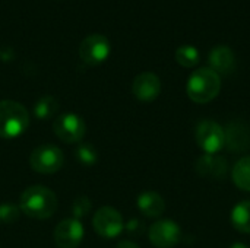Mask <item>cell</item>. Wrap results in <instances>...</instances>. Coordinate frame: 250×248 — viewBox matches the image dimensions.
Segmentation results:
<instances>
[{
	"label": "cell",
	"instance_id": "obj_23",
	"mask_svg": "<svg viewBox=\"0 0 250 248\" xmlns=\"http://www.w3.org/2000/svg\"><path fill=\"white\" fill-rule=\"evenodd\" d=\"M125 229L132 235H139L144 232V224L139 219H130L127 224H125Z\"/></svg>",
	"mask_w": 250,
	"mask_h": 248
},
{
	"label": "cell",
	"instance_id": "obj_12",
	"mask_svg": "<svg viewBox=\"0 0 250 248\" xmlns=\"http://www.w3.org/2000/svg\"><path fill=\"white\" fill-rule=\"evenodd\" d=\"M209 69H212L220 76L231 75L236 69V56L234 51L227 45H218L211 50L208 56Z\"/></svg>",
	"mask_w": 250,
	"mask_h": 248
},
{
	"label": "cell",
	"instance_id": "obj_4",
	"mask_svg": "<svg viewBox=\"0 0 250 248\" xmlns=\"http://www.w3.org/2000/svg\"><path fill=\"white\" fill-rule=\"evenodd\" d=\"M198 146L207 155H217L226 146V130L214 120H202L195 130Z\"/></svg>",
	"mask_w": 250,
	"mask_h": 248
},
{
	"label": "cell",
	"instance_id": "obj_6",
	"mask_svg": "<svg viewBox=\"0 0 250 248\" xmlns=\"http://www.w3.org/2000/svg\"><path fill=\"white\" fill-rule=\"evenodd\" d=\"M111 45L107 37L101 34H92L82 39L79 45V57L88 66H98L110 56Z\"/></svg>",
	"mask_w": 250,
	"mask_h": 248
},
{
	"label": "cell",
	"instance_id": "obj_22",
	"mask_svg": "<svg viewBox=\"0 0 250 248\" xmlns=\"http://www.w3.org/2000/svg\"><path fill=\"white\" fill-rule=\"evenodd\" d=\"M91 208H92V205H91L89 199L86 196H79L72 203V215L75 219H81L89 213Z\"/></svg>",
	"mask_w": 250,
	"mask_h": 248
},
{
	"label": "cell",
	"instance_id": "obj_2",
	"mask_svg": "<svg viewBox=\"0 0 250 248\" xmlns=\"http://www.w3.org/2000/svg\"><path fill=\"white\" fill-rule=\"evenodd\" d=\"M221 91V76L209 67L196 69L188 80V96L196 104H208Z\"/></svg>",
	"mask_w": 250,
	"mask_h": 248
},
{
	"label": "cell",
	"instance_id": "obj_7",
	"mask_svg": "<svg viewBox=\"0 0 250 248\" xmlns=\"http://www.w3.org/2000/svg\"><path fill=\"white\" fill-rule=\"evenodd\" d=\"M92 225L95 232L107 240H113L119 237L125 229V222L120 212L110 206L100 208L95 212L92 218Z\"/></svg>",
	"mask_w": 250,
	"mask_h": 248
},
{
	"label": "cell",
	"instance_id": "obj_17",
	"mask_svg": "<svg viewBox=\"0 0 250 248\" xmlns=\"http://www.w3.org/2000/svg\"><path fill=\"white\" fill-rule=\"evenodd\" d=\"M231 178L237 189L250 191V155L240 158L234 164L231 170Z\"/></svg>",
	"mask_w": 250,
	"mask_h": 248
},
{
	"label": "cell",
	"instance_id": "obj_25",
	"mask_svg": "<svg viewBox=\"0 0 250 248\" xmlns=\"http://www.w3.org/2000/svg\"><path fill=\"white\" fill-rule=\"evenodd\" d=\"M230 248H250L248 244H245V243H234L233 246Z\"/></svg>",
	"mask_w": 250,
	"mask_h": 248
},
{
	"label": "cell",
	"instance_id": "obj_8",
	"mask_svg": "<svg viewBox=\"0 0 250 248\" xmlns=\"http://www.w3.org/2000/svg\"><path fill=\"white\" fill-rule=\"evenodd\" d=\"M54 134L64 143H78L86 133L85 121L73 113L59 115L53 123Z\"/></svg>",
	"mask_w": 250,
	"mask_h": 248
},
{
	"label": "cell",
	"instance_id": "obj_3",
	"mask_svg": "<svg viewBox=\"0 0 250 248\" xmlns=\"http://www.w3.org/2000/svg\"><path fill=\"white\" fill-rule=\"evenodd\" d=\"M29 126L28 110L12 99L0 101V137L16 139Z\"/></svg>",
	"mask_w": 250,
	"mask_h": 248
},
{
	"label": "cell",
	"instance_id": "obj_14",
	"mask_svg": "<svg viewBox=\"0 0 250 248\" xmlns=\"http://www.w3.org/2000/svg\"><path fill=\"white\" fill-rule=\"evenodd\" d=\"M196 172L207 178H224L227 172V162L220 155H202L196 162Z\"/></svg>",
	"mask_w": 250,
	"mask_h": 248
},
{
	"label": "cell",
	"instance_id": "obj_1",
	"mask_svg": "<svg viewBox=\"0 0 250 248\" xmlns=\"http://www.w3.org/2000/svg\"><path fill=\"white\" fill-rule=\"evenodd\" d=\"M56 194L44 186H31L19 197V209L34 219H48L57 210Z\"/></svg>",
	"mask_w": 250,
	"mask_h": 248
},
{
	"label": "cell",
	"instance_id": "obj_18",
	"mask_svg": "<svg viewBox=\"0 0 250 248\" xmlns=\"http://www.w3.org/2000/svg\"><path fill=\"white\" fill-rule=\"evenodd\" d=\"M32 111H34V115L38 120H41V121L50 120L59 111V101L51 95H44V96H41V98H38L35 101Z\"/></svg>",
	"mask_w": 250,
	"mask_h": 248
},
{
	"label": "cell",
	"instance_id": "obj_5",
	"mask_svg": "<svg viewBox=\"0 0 250 248\" xmlns=\"http://www.w3.org/2000/svg\"><path fill=\"white\" fill-rule=\"evenodd\" d=\"M31 168L40 174H54L64 164V155L62 149L54 145L37 146L29 158Z\"/></svg>",
	"mask_w": 250,
	"mask_h": 248
},
{
	"label": "cell",
	"instance_id": "obj_13",
	"mask_svg": "<svg viewBox=\"0 0 250 248\" xmlns=\"http://www.w3.org/2000/svg\"><path fill=\"white\" fill-rule=\"evenodd\" d=\"M226 130V146L233 152H245L250 148L249 127L242 121H230Z\"/></svg>",
	"mask_w": 250,
	"mask_h": 248
},
{
	"label": "cell",
	"instance_id": "obj_15",
	"mask_svg": "<svg viewBox=\"0 0 250 248\" xmlns=\"http://www.w3.org/2000/svg\"><path fill=\"white\" fill-rule=\"evenodd\" d=\"M136 206L146 218H160L166 212V202L157 191H144L136 200Z\"/></svg>",
	"mask_w": 250,
	"mask_h": 248
},
{
	"label": "cell",
	"instance_id": "obj_9",
	"mask_svg": "<svg viewBox=\"0 0 250 248\" xmlns=\"http://www.w3.org/2000/svg\"><path fill=\"white\" fill-rule=\"evenodd\" d=\"M148 237L157 248H173L182 240V229L176 221L160 219L151 225Z\"/></svg>",
	"mask_w": 250,
	"mask_h": 248
},
{
	"label": "cell",
	"instance_id": "obj_16",
	"mask_svg": "<svg viewBox=\"0 0 250 248\" xmlns=\"http://www.w3.org/2000/svg\"><path fill=\"white\" fill-rule=\"evenodd\" d=\"M233 227L243 234H250V200H243L237 203L231 210Z\"/></svg>",
	"mask_w": 250,
	"mask_h": 248
},
{
	"label": "cell",
	"instance_id": "obj_21",
	"mask_svg": "<svg viewBox=\"0 0 250 248\" xmlns=\"http://www.w3.org/2000/svg\"><path fill=\"white\" fill-rule=\"evenodd\" d=\"M21 209L16 205L12 203H3L0 205V222L4 225H12L19 219Z\"/></svg>",
	"mask_w": 250,
	"mask_h": 248
},
{
	"label": "cell",
	"instance_id": "obj_10",
	"mask_svg": "<svg viewBox=\"0 0 250 248\" xmlns=\"http://www.w3.org/2000/svg\"><path fill=\"white\" fill-rule=\"evenodd\" d=\"M83 225L79 219H63L54 229V243L59 248H78L83 240Z\"/></svg>",
	"mask_w": 250,
	"mask_h": 248
},
{
	"label": "cell",
	"instance_id": "obj_11",
	"mask_svg": "<svg viewBox=\"0 0 250 248\" xmlns=\"http://www.w3.org/2000/svg\"><path fill=\"white\" fill-rule=\"evenodd\" d=\"M132 92L136 99L142 102H151L157 99L161 92V80L152 72H142L133 79Z\"/></svg>",
	"mask_w": 250,
	"mask_h": 248
},
{
	"label": "cell",
	"instance_id": "obj_19",
	"mask_svg": "<svg viewBox=\"0 0 250 248\" xmlns=\"http://www.w3.org/2000/svg\"><path fill=\"white\" fill-rule=\"evenodd\" d=\"M201 60V54L193 45H182L176 50V61L183 67H195Z\"/></svg>",
	"mask_w": 250,
	"mask_h": 248
},
{
	"label": "cell",
	"instance_id": "obj_20",
	"mask_svg": "<svg viewBox=\"0 0 250 248\" xmlns=\"http://www.w3.org/2000/svg\"><path fill=\"white\" fill-rule=\"evenodd\" d=\"M75 156L76 161L83 167H92L98 161L97 149L91 143H81L75 151Z\"/></svg>",
	"mask_w": 250,
	"mask_h": 248
},
{
	"label": "cell",
	"instance_id": "obj_24",
	"mask_svg": "<svg viewBox=\"0 0 250 248\" xmlns=\"http://www.w3.org/2000/svg\"><path fill=\"white\" fill-rule=\"evenodd\" d=\"M116 248H139V246L135 244V243H132V241H127L126 240V241H120Z\"/></svg>",
	"mask_w": 250,
	"mask_h": 248
}]
</instances>
